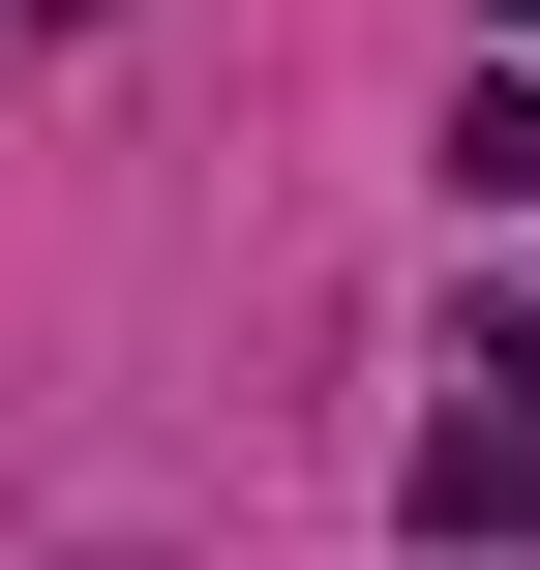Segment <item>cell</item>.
<instances>
[{
    "label": "cell",
    "mask_w": 540,
    "mask_h": 570,
    "mask_svg": "<svg viewBox=\"0 0 540 570\" xmlns=\"http://www.w3.org/2000/svg\"><path fill=\"white\" fill-rule=\"evenodd\" d=\"M421 541H540V421H511V391L421 421Z\"/></svg>",
    "instance_id": "6da1fadb"
},
{
    "label": "cell",
    "mask_w": 540,
    "mask_h": 570,
    "mask_svg": "<svg viewBox=\"0 0 540 570\" xmlns=\"http://www.w3.org/2000/svg\"><path fill=\"white\" fill-rule=\"evenodd\" d=\"M451 180H481V210H540V60H481V90H451Z\"/></svg>",
    "instance_id": "7a4b0ae2"
},
{
    "label": "cell",
    "mask_w": 540,
    "mask_h": 570,
    "mask_svg": "<svg viewBox=\"0 0 540 570\" xmlns=\"http://www.w3.org/2000/svg\"><path fill=\"white\" fill-rule=\"evenodd\" d=\"M481 391H511V421H540V301H511V331H481Z\"/></svg>",
    "instance_id": "3957f363"
}]
</instances>
